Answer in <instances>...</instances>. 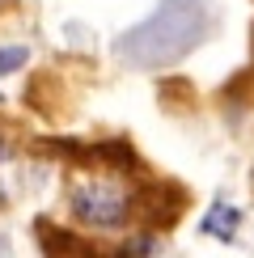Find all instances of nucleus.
Returning <instances> with one entry per match:
<instances>
[{"mask_svg": "<svg viewBox=\"0 0 254 258\" xmlns=\"http://www.w3.org/2000/svg\"><path fill=\"white\" fill-rule=\"evenodd\" d=\"M212 34L208 0H161L140 26L114 42V51L132 68H169Z\"/></svg>", "mask_w": 254, "mask_h": 258, "instance_id": "f257e3e1", "label": "nucleus"}, {"mask_svg": "<svg viewBox=\"0 0 254 258\" xmlns=\"http://www.w3.org/2000/svg\"><path fill=\"white\" fill-rule=\"evenodd\" d=\"M68 208L72 216L89 229H102V233H114L132 220V195L110 178H85L72 186L68 195Z\"/></svg>", "mask_w": 254, "mask_h": 258, "instance_id": "f03ea898", "label": "nucleus"}, {"mask_svg": "<svg viewBox=\"0 0 254 258\" xmlns=\"http://www.w3.org/2000/svg\"><path fill=\"white\" fill-rule=\"evenodd\" d=\"M237 224H241V212L233 208V203H212L208 216L199 220V233H208V237H216V241H233Z\"/></svg>", "mask_w": 254, "mask_h": 258, "instance_id": "7ed1b4c3", "label": "nucleus"}, {"mask_svg": "<svg viewBox=\"0 0 254 258\" xmlns=\"http://www.w3.org/2000/svg\"><path fill=\"white\" fill-rule=\"evenodd\" d=\"M30 59V47H21V42H9V47H0V77H13V72L26 68Z\"/></svg>", "mask_w": 254, "mask_h": 258, "instance_id": "20e7f679", "label": "nucleus"}, {"mask_svg": "<svg viewBox=\"0 0 254 258\" xmlns=\"http://www.w3.org/2000/svg\"><path fill=\"white\" fill-rule=\"evenodd\" d=\"M5 157H9V148H5V140H0V161H5Z\"/></svg>", "mask_w": 254, "mask_h": 258, "instance_id": "39448f33", "label": "nucleus"}, {"mask_svg": "<svg viewBox=\"0 0 254 258\" xmlns=\"http://www.w3.org/2000/svg\"><path fill=\"white\" fill-rule=\"evenodd\" d=\"M0 102H5V93H0Z\"/></svg>", "mask_w": 254, "mask_h": 258, "instance_id": "423d86ee", "label": "nucleus"}, {"mask_svg": "<svg viewBox=\"0 0 254 258\" xmlns=\"http://www.w3.org/2000/svg\"><path fill=\"white\" fill-rule=\"evenodd\" d=\"M0 5H9V0H0Z\"/></svg>", "mask_w": 254, "mask_h": 258, "instance_id": "0eeeda50", "label": "nucleus"}]
</instances>
